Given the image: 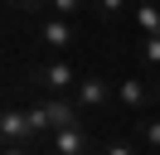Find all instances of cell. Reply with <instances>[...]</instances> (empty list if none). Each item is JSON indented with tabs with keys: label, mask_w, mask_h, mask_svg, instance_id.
I'll return each instance as SVG.
<instances>
[{
	"label": "cell",
	"mask_w": 160,
	"mask_h": 155,
	"mask_svg": "<svg viewBox=\"0 0 160 155\" xmlns=\"http://www.w3.org/2000/svg\"><path fill=\"white\" fill-rule=\"evenodd\" d=\"M78 78H82V73H73L68 58H49V63H29V68H24V82L39 87L44 97H73Z\"/></svg>",
	"instance_id": "cell-1"
},
{
	"label": "cell",
	"mask_w": 160,
	"mask_h": 155,
	"mask_svg": "<svg viewBox=\"0 0 160 155\" xmlns=\"http://www.w3.org/2000/svg\"><path fill=\"white\" fill-rule=\"evenodd\" d=\"M0 155H34V145H5Z\"/></svg>",
	"instance_id": "cell-15"
},
{
	"label": "cell",
	"mask_w": 160,
	"mask_h": 155,
	"mask_svg": "<svg viewBox=\"0 0 160 155\" xmlns=\"http://www.w3.org/2000/svg\"><path fill=\"white\" fill-rule=\"evenodd\" d=\"M126 10H136L131 0H92V15L102 19V24H112V19H121Z\"/></svg>",
	"instance_id": "cell-10"
},
{
	"label": "cell",
	"mask_w": 160,
	"mask_h": 155,
	"mask_svg": "<svg viewBox=\"0 0 160 155\" xmlns=\"http://www.w3.org/2000/svg\"><path fill=\"white\" fill-rule=\"evenodd\" d=\"M136 145L150 155H160V116H141L136 121Z\"/></svg>",
	"instance_id": "cell-9"
},
{
	"label": "cell",
	"mask_w": 160,
	"mask_h": 155,
	"mask_svg": "<svg viewBox=\"0 0 160 155\" xmlns=\"http://www.w3.org/2000/svg\"><path fill=\"white\" fill-rule=\"evenodd\" d=\"M0 136H5V145H49V131H44V121L29 112H20V107H5V116H0Z\"/></svg>",
	"instance_id": "cell-2"
},
{
	"label": "cell",
	"mask_w": 160,
	"mask_h": 155,
	"mask_svg": "<svg viewBox=\"0 0 160 155\" xmlns=\"http://www.w3.org/2000/svg\"><path fill=\"white\" fill-rule=\"evenodd\" d=\"M44 155H53V150H44Z\"/></svg>",
	"instance_id": "cell-16"
},
{
	"label": "cell",
	"mask_w": 160,
	"mask_h": 155,
	"mask_svg": "<svg viewBox=\"0 0 160 155\" xmlns=\"http://www.w3.org/2000/svg\"><path fill=\"white\" fill-rule=\"evenodd\" d=\"M155 102H160V82H150V78H121V82H117V107H121V112L146 116Z\"/></svg>",
	"instance_id": "cell-3"
},
{
	"label": "cell",
	"mask_w": 160,
	"mask_h": 155,
	"mask_svg": "<svg viewBox=\"0 0 160 155\" xmlns=\"http://www.w3.org/2000/svg\"><path fill=\"white\" fill-rule=\"evenodd\" d=\"M34 116L44 121V131H63V126H78L82 121V112H78V102L73 97H44V102H34Z\"/></svg>",
	"instance_id": "cell-6"
},
{
	"label": "cell",
	"mask_w": 160,
	"mask_h": 155,
	"mask_svg": "<svg viewBox=\"0 0 160 155\" xmlns=\"http://www.w3.org/2000/svg\"><path fill=\"white\" fill-rule=\"evenodd\" d=\"M136 58H141V63H146V68H160V34H150V39H141V44H136Z\"/></svg>",
	"instance_id": "cell-11"
},
{
	"label": "cell",
	"mask_w": 160,
	"mask_h": 155,
	"mask_svg": "<svg viewBox=\"0 0 160 155\" xmlns=\"http://www.w3.org/2000/svg\"><path fill=\"white\" fill-rule=\"evenodd\" d=\"M34 39H39L49 53H68L73 44H78V29H73V19H58V15H39L34 19Z\"/></svg>",
	"instance_id": "cell-4"
},
{
	"label": "cell",
	"mask_w": 160,
	"mask_h": 155,
	"mask_svg": "<svg viewBox=\"0 0 160 155\" xmlns=\"http://www.w3.org/2000/svg\"><path fill=\"white\" fill-rule=\"evenodd\" d=\"M73 102H78V112H102L107 102H117V87L102 73H82L78 87H73Z\"/></svg>",
	"instance_id": "cell-5"
},
{
	"label": "cell",
	"mask_w": 160,
	"mask_h": 155,
	"mask_svg": "<svg viewBox=\"0 0 160 155\" xmlns=\"http://www.w3.org/2000/svg\"><path fill=\"white\" fill-rule=\"evenodd\" d=\"M97 155H141V145H136V141H107Z\"/></svg>",
	"instance_id": "cell-14"
},
{
	"label": "cell",
	"mask_w": 160,
	"mask_h": 155,
	"mask_svg": "<svg viewBox=\"0 0 160 155\" xmlns=\"http://www.w3.org/2000/svg\"><path fill=\"white\" fill-rule=\"evenodd\" d=\"M5 5L20 15H49V0H5Z\"/></svg>",
	"instance_id": "cell-13"
},
{
	"label": "cell",
	"mask_w": 160,
	"mask_h": 155,
	"mask_svg": "<svg viewBox=\"0 0 160 155\" xmlns=\"http://www.w3.org/2000/svg\"><path fill=\"white\" fill-rule=\"evenodd\" d=\"M44 150H53V155H97V145H92V136L82 131V121H78V126H63V131H53Z\"/></svg>",
	"instance_id": "cell-7"
},
{
	"label": "cell",
	"mask_w": 160,
	"mask_h": 155,
	"mask_svg": "<svg viewBox=\"0 0 160 155\" xmlns=\"http://www.w3.org/2000/svg\"><path fill=\"white\" fill-rule=\"evenodd\" d=\"M92 0H49V15H58V19H73V15H82Z\"/></svg>",
	"instance_id": "cell-12"
},
{
	"label": "cell",
	"mask_w": 160,
	"mask_h": 155,
	"mask_svg": "<svg viewBox=\"0 0 160 155\" xmlns=\"http://www.w3.org/2000/svg\"><path fill=\"white\" fill-rule=\"evenodd\" d=\"M136 29H141V39H150V34H160V0H136Z\"/></svg>",
	"instance_id": "cell-8"
}]
</instances>
